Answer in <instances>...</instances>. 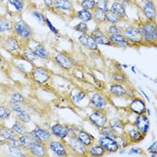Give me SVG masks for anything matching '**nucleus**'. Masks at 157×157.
Returning a JSON list of instances; mask_svg holds the SVG:
<instances>
[{
  "mask_svg": "<svg viewBox=\"0 0 157 157\" xmlns=\"http://www.w3.org/2000/svg\"><path fill=\"white\" fill-rule=\"evenodd\" d=\"M142 40L147 43H153L156 40L157 31L155 24L152 21H148L145 23L140 29Z\"/></svg>",
  "mask_w": 157,
  "mask_h": 157,
  "instance_id": "f257e3e1",
  "label": "nucleus"
},
{
  "mask_svg": "<svg viewBox=\"0 0 157 157\" xmlns=\"http://www.w3.org/2000/svg\"><path fill=\"white\" fill-rule=\"evenodd\" d=\"M14 33L18 37L23 40H30L33 36V30L29 26V24L24 21H18L14 24L13 26Z\"/></svg>",
  "mask_w": 157,
  "mask_h": 157,
  "instance_id": "f03ea898",
  "label": "nucleus"
},
{
  "mask_svg": "<svg viewBox=\"0 0 157 157\" xmlns=\"http://www.w3.org/2000/svg\"><path fill=\"white\" fill-rule=\"evenodd\" d=\"M99 145L102 146L108 153H116L121 148L117 141L113 137L102 136L99 138Z\"/></svg>",
  "mask_w": 157,
  "mask_h": 157,
  "instance_id": "7ed1b4c3",
  "label": "nucleus"
},
{
  "mask_svg": "<svg viewBox=\"0 0 157 157\" xmlns=\"http://www.w3.org/2000/svg\"><path fill=\"white\" fill-rule=\"evenodd\" d=\"M90 122L97 127L98 128H101L107 124V116L103 112V110L101 109H95L90 116H89Z\"/></svg>",
  "mask_w": 157,
  "mask_h": 157,
  "instance_id": "20e7f679",
  "label": "nucleus"
},
{
  "mask_svg": "<svg viewBox=\"0 0 157 157\" xmlns=\"http://www.w3.org/2000/svg\"><path fill=\"white\" fill-rule=\"evenodd\" d=\"M33 78L36 83L43 85L50 79V73L45 67H37L33 71Z\"/></svg>",
  "mask_w": 157,
  "mask_h": 157,
  "instance_id": "39448f33",
  "label": "nucleus"
},
{
  "mask_svg": "<svg viewBox=\"0 0 157 157\" xmlns=\"http://www.w3.org/2000/svg\"><path fill=\"white\" fill-rule=\"evenodd\" d=\"M2 46L6 51L10 53L18 52L21 50V45L18 41V40L13 36L6 37L2 41Z\"/></svg>",
  "mask_w": 157,
  "mask_h": 157,
  "instance_id": "423d86ee",
  "label": "nucleus"
},
{
  "mask_svg": "<svg viewBox=\"0 0 157 157\" xmlns=\"http://www.w3.org/2000/svg\"><path fill=\"white\" fill-rule=\"evenodd\" d=\"M134 126L137 130H139L144 135L148 132V130L150 128V121H149L148 117L145 115V113L137 115L136 121L134 122Z\"/></svg>",
  "mask_w": 157,
  "mask_h": 157,
  "instance_id": "0eeeda50",
  "label": "nucleus"
},
{
  "mask_svg": "<svg viewBox=\"0 0 157 157\" xmlns=\"http://www.w3.org/2000/svg\"><path fill=\"white\" fill-rule=\"evenodd\" d=\"M30 154L33 156L42 157L48 155V149L42 142H33L27 149Z\"/></svg>",
  "mask_w": 157,
  "mask_h": 157,
  "instance_id": "6e6552de",
  "label": "nucleus"
},
{
  "mask_svg": "<svg viewBox=\"0 0 157 157\" xmlns=\"http://www.w3.org/2000/svg\"><path fill=\"white\" fill-rule=\"evenodd\" d=\"M124 36L126 37L129 41L135 42V43H138L143 40L140 30L136 27H133V26H130V27H128L125 29Z\"/></svg>",
  "mask_w": 157,
  "mask_h": 157,
  "instance_id": "1a4fd4ad",
  "label": "nucleus"
},
{
  "mask_svg": "<svg viewBox=\"0 0 157 157\" xmlns=\"http://www.w3.org/2000/svg\"><path fill=\"white\" fill-rule=\"evenodd\" d=\"M70 146L74 152H76L79 155H85L87 153V146L84 145L75 134L70 136Z\"/></svg>",
  "mask_w": 157,
  "mask_h": 157,
  "instance_id": "9d476101",
  "label": "nucleus"
},
{
  "mask_svg": "<svg viewBox=\"0 0 157 157\" xmlns=\"http://www.w3.org/2000/svg\"><path fill=\"white\" fill-rule=\"evenodd\" d=\"M48 147L50 148V150L56 154L57 155L59 156H65L67 155V150L66 145H64L60 141H50L48 143Z\"/></svg>",
  "mask_w": 157,
  "mask_h": 157,
  "instance_id": "9b49d317",
  "label": "nucleus"
},
{
  "mask_svg": "<svg viewBox=\"0 0 157 157\" xmlns=\"http://www.w3.org/2000/svg\"><path fill=\"white\" fill-rule=\"evenodd\" d=\"M143 12L145 13L146 18L149 21H154L155 19V7L152 0H145L143 3Z\"/></svg>",
  "mask_w": 157,
  "mask_h": 157,
  "instance_id": "f8f14e48",
  "label": "nucleus"
},
{
  "mask_svg": "<svg viewBox=\"0 0 157 157\" xmlns=\"http://www.w3.org/2000/svg\"><path fill=\"white\" fill-rule=\"evenodd\" d=\"M129 109L137 115L145 113V110H146L145 102L144 101V100L140 98H135L131 101V103L129 104Z\"/></svg>",
  "mask_w": 157,
  "mask_h": 157,
  "instance_id": "ddd939ff",
  "label": "nucleus"
},
{
  "mask_svg": "<svg viewBox=\"0 0 157 157\" xmlns=\"http://www.w3.org/2000/svg\"><path fill=\"white\" fill-rule=\"evenodd\" d=\"M90 103L96 109L101 110H103L107 106L106 99L101 94H94L90 100Z\"/></svg>",
  "mask_w": 157,
  "mask_h": 157,
  "instance_id": "4468645a",
  "label": "nucleus"
},
{
  "mask_svg": "<svg viewBox=\"0 0 157 157\" xmlns=\"http://www.w3.org/2000/svg\"><path fill=\"white\" fill-rule=\"evenodd\" d=\"M78 40L85 48H89L91 50L98 49V44L95 42V40L91 37V35H88L87 33H83L81 36H79Z\"/></svg>",
  "mask_w": 157,
  "mask_h": 157,
  "instance_id": "2eb2a0df",
  "label": "nucleus"
},
{
  "mask_svg": "<svg viewBox=\"0 0 157 157\" xmlns=\"http://www.w3.org/2000/svg\"><path fill=\"white\" fill-rule=\"evenodd\" d=\"M55 60L61 67L66 68V69H70L74 67V62H73L72 59L63 53L57 54L55 56Z\"/></svg>",
  "mask_w": 157,
  "mask_h": 157,
  "instance_id": "dca6fc26",
  "label": "nucleus"
},
{
  "mask_svg": "<svg viewBox=\"0 0 157 157\" xmlns=\"http://www.w3.org/2000/svg\"><path fill=\"white\" fill-rule=\"evenodd\" d=\"M51 133L55 136L60 138V139H65L67 136H68L69 132H68V128L66 126H63L61 124H55L51 127Z\"/></svg>",
  "mask_w": 157,
  "mask_h": 157,
  "instance_id": "f3484780",
  "label": "nucleus"
},
{
  "mask_svg": "<svg viewBox=\"0 0 157 157\" xmlns=\"http://www.w3.org/2000/svg\"><path fill=\"white\" fill-rule=\"evenodd\" d=\"M91 37L95 40L97 44L101 45H110L109 38L106 36L101 30L96 29L91 33Z\"/></svg>",
  "mask_w": 157,
  "mask_h": 157,
  "instance_id": "a211bd4d",
  "label": "nucleus"
},
{
  "mask_svg": "<svg viewBox=\"0 0 157 157\" xmlns=\"http://www.w3.org/2000/svg\"><path fill=\"white\" fill-rule=\"evenodd\" d=\"M127 136L129 140V143H138L145 138V135L137 130L136 128L129 129L127 133Z\"/></svg>",
  "mask_w": 157,
  "mask_h": 157,
  "instance_id": "6ab92c4d",
  "label": "nucleus"
},
{
  "mask_svg": "<svg viewBox=\"0 0 157 157\" xmlns=\"http://www.w3.org/2000/svg\"><path fill=\"white\" fill-rule=\"evenodd\" d=\"M109 40L110 42L115 43L119 46H122V47H126L129 45V40L121 34H109Z\"/></svg>",
  "mask_w": 157,
  "mask_h": 157,
  "instance_id": "aec40b11",
  "label": "nucleus"
},
{
  "mask_svg": "<svg viewBox=\"0 0 157 157\" xmlns=\"http://www.w3.org/2000/svg\"><path fill=\"white\" fill-rule=\"evenodd\" d=\"M77 138L86 146H90L91 145H93L94 141V137L90 135L89 133L85 132L84 130H80L78 131V133L76 135Z\"/></svg>",
  "mask_w": 157,
  "mask_h": 157,
  "instance_id": "412c9836",
  "label": "nucleus"
},
{
  "mask_svg": "<svg viewBox=\"0 0 157 157\" xmlns=\"http://www.w3.org/2000/svg\"><path fill=\"white\" fill-rule=\"evenodd\" d=\"M34 133L36 134L37 136L40 138V140L43 143L45 142H48L50 140V137H51V134L50 132L45 129V128H40V127H36L33 130Z\"/></svg>",
  "mask_w": 157,
  "mask_h": 157,
  "instance_id": "4be33fe9",
  "label": "nucleus"
},
{
  "mask_svg": "<svg viewBox=\"0 0 157 157\" xmlns=\"http://www.w3.org/2000/svg\"><path fill=\"white\" fill-rule=\"evenodd\" d=\"M109 92L113 96L115 97H122L127 94V91H126L125 87L121 84H113L110 85Z\"/></svg>",
  "mask_w": 157,
  "mask_h": 157,
  "instance_id": "5701e85b",
  "label": "nucleus"
},
{
  "mask_svg": "<svg viewBox=\"0 0 157 157\" xmlns=\"http://www.w3.org/2000/svg\"><path fill=\"white\" fill-rule=\"evenodd\" d=\"M109 11L114 13L115 14H117L119 17L123 18L126 17V9H125V6L123 4H121L120 2H114L111 6Z\"/></svg>",
  "mask_w": 157,
  "mask_h": 157,
  "instance_id": "b1692460",
  "label": "nucleus"
},
{
  "mask_svg": "<svg viewBox=\"0 0 157 157\" xmlns=\"http://www.w3.org/2000/svg\"><path fill=\"white\" fill-rule=\"evenodd\" d=\"M54 7L58 10L69 11L72 10V3L69 0H54L53 2Z\"/></svg>",
  "mask_w": 157,
  "mask_h": 157,
  "instance_id": "393cba45",
  "label": "nucleus"
},
{
  "mask_svg": "<svg viewBox=\"0 0 157 157\" xmlns=\"http://www.w3.org/2000/svg\"><path fill=\"white\" fill-rule=\"evenodd\" d=\"M87 152L89 153L90 155L92 156H102L105 155L106 151L105 149L101 146V145H91L89 146V149H87Z\"/></svg>",
  "mask_w": 157,
  "mask_h": 157,
  "instance_id": "a878e982",
  "label": "nucleus"
},
{
  "mask_svg": "<svg viewBox=\"0 0 157 157\" xmlns=\"http://www.w3.org/2000/svg\"><path fill=\"white\" fill-rule=\"evenodd\" d=\"M33 50L34 54L36 55L37 58H40L41 59H49L48 52L47 51V49L45 48V47L43 45H41V44L37 45Z\"/></svg>",
  "mask_w": 157,
  "mask_h": 157,
  "instance_id": "bb28decb",
  "label": "nucleus"
},
{
  "mask_svg": "<svg viewBox=\"0 0 157 157\" xmlns=\"http://www.w3.org/2000/svg\"><path fill=\"white\" fill-rule=\"evenodd\" d=\"M109 126L113 128L117 133H122L125 128L124 123L119 119H111L109 122Z\"/></svg>",
  "mask_w": 157,
  "mask_h": 157,
  "instance_id": "cd10ccee",
  "label": "nucleus"
},
{
  "mask_svg": "<svg viewBox=\"0 0 157 157\" xmlns=\"http://www.w3.org/2000/svg\"><path fill=\"white\" fill-rule=\"evenodd\" d=\"M0 136H2L6 140L9 141V140L16 138V133L13 130L12 128H4L0 129Z\"/></svg>",
  "mask_w": 157,
  "mask_h": 157,
  "instance_id": "c85d7f7f",
  "label": "nucleus"
},
{
  "mask_svg": "<svg viewBox=\"0 0 157 157\" xmlns=\"http://www.w3.org/2000/svg\"><path fill=\"white\" fill-rule=\"evenodd\" d=\"M13 29V24L6 17H0V33L11 31Z\"/></svg>",
  "mask_w": 157,
  "mask_h": 157,
  "instance_id": "c756f323",
  "label": "nucleus"
},
{
  "mask_svg": "<svg viewBox=\"0 0 157 157\" xmlns=\"http://www.w3.org/2000/svg\"><path fill=\"white\" fill-rule=\"evenodd\" d=\"M77 17L82 20L83 22H90L93 19V13L90 12L89 10L83 9L77 12Z\"/></svg>",
  "mask_w": 157,
  "mask_h": 157,
  "instance_id": "7c9ffc66",
  "label": "nucleus"
},
{
  "mask_svg": "<svg viewBox=\"0 0 157 157\" xmlns=\"http://www.w3.org/2000/svg\"><path fill=\"white\" fill-rule=\"evenodd\" d=\"M121 18L119 17L117 14H115L114 13L108 10L107 12H105V21L109 22L112 24H117L121 22Z\"/></svg>",
  "mask_w": 157,
  "mask_h": 157,
  "instance_id": "2f4dec72",
  "label": "nucleus"
},
{
  "mask_svg": "<svg viewBox=\"0 0 157 157\" xmlns=\"http://www.w3.org/2000/svg\"><path fill=\"white\" fill-rule=\"evenodd\" d=\"M12 129L16 133V135L22 136V135H24V134L26 133V128H25V127H24V123L19 121H16L13 123V125L12 127Z\"/></svg>",
  "mask_w": 157,
  "mask_h": 157,
  "instance_id": "473e14b6",
  "label": "nucleus"
},
{
  "mask_svg": "<svg viewBox=\"0 0 157 157\" xmlns=\"http://www.w3.org/2000/svg\"><path fill=\"white\" fill-rule=\"evenodd\" d=\"M114 139L117 141V143L119 144L120 147L125 148V147H127L128 145L130 144L129 143V140H128V138L127 136V135H124V134H122V135H118L117 134V136L114 137Z\"/></svg>",
  "mask_w": 157,
  "mask_h": 157,
  "instance_id": "72a5a7b5",
  "label": "nucleus"
},
{
  "mask_svg": "<svg viewBox=\"0 0 157 157\" xmlns=\"http://www.w3.org/2000/svg\"><path fill=\"white\" fill-rule=\"evenodd\" d=\"M111 78L113 81L117 82L118 84H124L128 81V77L125 74L120 72H116L114 74H112L111 75Z\"/></svg>",
  "mask_w": 157,
  "mask_h": 157,
  "instance_id": "f704fd0d",
  "label": "nucleus"
},
{
  "mask_svg": "<svg viewBox=\"0 0 157 157\" xmlns=\"http://www.w3.org/2000/svg\"><path fill=\"white\" fill-rule=\"evenodd\" d=\"M101 134L102 136H109V137H113L114 138L118 133L113 128H111L109 126V127L104 126V127L101 128Z\"/></svg>",
  "mask_w": 157,
  "mask_h": 157,
  "instance_id": "c9c22d12",
  "label": "nucleus"
},
{
  "mask_svg": "<svg viewBox=\"0 0 157 157\" xmlns=\"http://www.w3.org/2000/svg\"><path fill=\"white\" fill-rule=\"evenodd\" d=\"M8 153H9V155H12V156L21 157L25 156V155H26L25 154L23 153V151H22L19 147H17V146H13V145H10V146H9V148H8Z\"/></svg>",
  "mask_w": 157,
  "mask_h": 157,
  "instance_id": "e433bc0d",
  "label": "nucleus"
},
{
  "mask_svg": "<svg viewBox=\"0 0 157 157\" xmlns=\"http://www.w3.org/2000/svg\"><path fill=\"white\" fill-rule=\"evenodd\" d=\"M96 8L103 12H107L109 10V2L108 0H97L95 1Z\"/></svg>",
  "mask_w": 157,
  "mask_h": 157,
  "instance_id": "4c0bfd02",
  "label": "nucleus"
},
{
  "mask_svg": "<svg viewBox=\"0 0 157 157\" xmlns=\"http://www.w3.org/2000/svg\"><path fill=\"white\" fill-rule=\"evenodd\" d=\"M16 118H17L18 121L23 122V123H28V122L31 121V116L25 110L21 111V112H17L16 113Z\"/></svg>",
  "mask_w": 157,
  "mask_h": 157,
  "instance_id": "58836bf2",
  "label": "nucleus"
},
{
  "mask_svg": "<svg viewBox=\"0 0 157 157\" xmlns=\"http://www.w3.org/2000/svg\"><path fill=\"white\" fill-rule=\"evenodd\" d=\"M24 58L27 59L28 61H31V62H34L37 59L36 55L34 54L33 50L31 49V48H24Z\"/></svg>",
  "mask_w": 157,
  "mask_h": 157,
  "instance_id": "ea45409f",
  "label": "nucleus"
},
{
  "mask_svg": "<svg viewBox=\"0 0 157 157\" xmlns=\"http://www.w3.org/2000/svg\"><path fill=\"white\" fill-rule=\"evenodd\" d=\"M93 17L98 21V22H103L105 21V12L99 10L98 8H94V13H93Z\"/></svg>",
  "mask_w": 157,
  "mask_h": 157,
  "instance_id": "a19ab883",
  "label": "nucleus"
},
{
  "mask_svg": "<svg viewBox=\"0 0 157 157\" xmlns=\"http://www.w3.org/2000/svg\"><path fill=\"white\" fill-rule=\"evenodd\" d=\"M11 116V109L6 106L0 105V119L6 120Z\"/></svg>",
  "mask_w": 157,
  "mask_h": 157,
  "instance_id": "79ce46f5",
  "label": "nucleus"
},
{
  "mask_svg": "<svg viewBox=\"0 0 157 157\" xmlns=\"http://www.w3.org/2000/svg\"><path fill=\"white\" fill-rule=\"evenodd\" d=\"M83 9L91 10L95 8V0H83L81 4Z\"/></svg>",
  "mask_w": 157,
  "mask_h": 157,
  "instance_id": "37998d69",
  "label": "nucleus"
},
{
  "mask_svg": "<svg viewBox=\"0 0 157 157\" xmlns=\"http://www.w3.org/2000/svg\"><path fill=\"white\" fill-rule=\"evenodd\" d=\"M8 3L11 4L17 11H22L24 7V0H8Z\"/></svg>",
  "mask_w": 157,
  "mask_h": 157,
  "instance_id": "c03bdc74",
  "label": "nucleus"
},
{
  "mask_svg": "<svg viewBox=\"0 0 157 157\" xmlns=\"http://www.w3.org/2000/svg\"><path fill=\"white\" fill-rule=\"evenodd\" d=\"M33 16L36 19L40 24H46V17L42 13L39 12V11H33Z\"/></svg>",
  "mask_w": 157,
  "mask_h": 157,
  "instance_id": "a18cd8bd",
  "label": "nucleus"
},
{
  "mask_svg": "<svg viewBox=\"0 0 157 157\" xmlns=\"http://www.w3.org/2000/svg\"><path fill=\"white\" fill-rule=\"evenodd\" d=\"M74 29H75L76 32H79V33H86L88 32V26H87V24H85V23H84V22L76 24V25L74 27Z\"/></svg>",
  "mask_w": 157,
  "mask_h": 157,
  "instance_id": "49530a36",
  "label": "nucleus"
},
{
  "mask_svg": "<svg viewBox=\"0 0 157 157\" xmlns=\"http://www.w3.org/2000/svg\"><path fill=\"white\" fill-rule=\"evenodd\" d=\"M10 108L13 110L14 112H21V111H24L25 109H24V107L21 105V103L19 102H14V101H11L10 102Z\"/></svg>",
  "mask_w": 157,
  "mask_h": 157,
  "instance_id": "de8ad7c7",
  "label": "nucleus"
},
{
  "mask_svg": "<svg viewBox=\"0 0 157 157\" xmlns=\"http://www.w3.org/2000/svg\"><path fill=\"white\" fill-rule=\"evenodd\" d=\"M11 101H14V102H24V97L19 94V93H13L11 96Z\"/></svg>",
  "mask_w": 157,
  "mask_h": 157,
  "instance_id": "09e8293b",
  "label": "nucleus"
},
{
  "mask_svg": "<svg viewBox=\"0 0 157 157\" xmlns=\"http://www.w3.org/2000/svg\"><path fill=\"white\" fill-rule=\"evenodd\" d=\"M108 33H109V34H121L122 33L121 29L116 24H112L109 26L108 29Z\"/></svg>",
  "mask_w": 157,
  "mask_h": 157,
  "instance_id": "8fccbe9b",
  "label": "nucleus"
},
{
  "mask_svg": "<svg viewBox=\"0 0 157 157\" xmlns=\"http://www.w3.org/2000/svg\"><path fill=\"white\" fill-rule=\"evenodd\" d=\"M85 96H86V94H85L84 92H79V93L75 94L73 96V101H74L75 102H78V101H82Z\"/></svg>",
  "mask_w": 157,
  "mask_h": 157,
  "instance_id": "3c124183",
  "label": "nucleus"
},
{
  "mask_svg": "<svg viewBox=\"0 0 157 157\" xmlns=\"http://www.w3.org/2000/svg\"><path fill=\"white\" fill-rule=\"evenodd\" d=\"M46 24L48 25V27L49 28V30L53 33H55V34H58L59 33V31L52 25V24L50 23V21L48 20V18H46Z\"/></svg>",
  "mask_w": 157,
  "mask_h": 157,
  "instance_id": "603ef678",
  "label": "nucleus"
},
{
  "mask_svg": "<svg viewBox=\"0 0 157 157\" xmlns=\"http://www.w3.org/2000/svg\"><path fill=\"white\" fill-rule=\"evenodd\" d=\"M129 155H133V154H136V155H141V154H143V150L141 149V148H136V147H135V148H132V149H130L129 150V153H128Z\"/></svg>",
  "mask_w": 157,
  "mask_h": 157,
  "instance_id": "864d4df0",
  "label": "nucleus"
},
{
  "mask_svg": "<svg viewBox=\"0 0 157 157\" xmlns=\"http://www.w3.org/2000/svg\"><path fill=\"white\" fill-rule=\"evenodd\" d=\"M9 144H10V145H13V146H17V147L21 146L20 140L18 138H14V139H12V140H9Z\"/></svg>",
  "mask_w": 157,
  "mask_h": 157,
  "instance_id": "5fc2aeb1",
  "label": "nucleus"
},
{
  "mask_svg": "<svg viewBox=\"0 0 157 157\" xmlns=\"http://www.w3.org/2000/svg\"><path fill=\"white\" fill-rule=\"evenodd\" d=\"M148 152H150V153H157V143L156 142H154L153 143V145H151L149 148H148V150H147Z\"/></svg>",
  "mask_w": 157,
  "mask_h": 157,
  "instance_id": "6e6d98bb",
  "label": "nucleus"
},
{
  "mask_svg": "<svg viewBox=\"0 0 157 157\" xmlns=\"http://www.w3.org/2000/svg\"><path fill=\"white\" fill-rule=\"evenodd\" d=\"M43 2L45 3V5H46L48 7H50V6L53 5V0H43Z\"/></svg>",
  "mask_w": 157,
  "mask_h": 157,
  "instance_id": "4d7b16f0",
  "label": "nucleus"
},
{
  "mask_svg": "<svg viewBox=\"0 0 157 157\" xmlns=\"http://www.w3.org/2000/svg\"><path fill=\"white\" fill-rule=\"evenodd\" d=\"M141 92H142V93H143V94H144V95H145V98H146V99H147V100H149V99H148V97H147V95H146V94H145V92H144V91H143V90H141Z\"/></svg>",
  "mask_w": 157,
  "mask_h": 157,
  "instance_id": "13d9d810",
  "label": "nucleus"
},
{
  "mask_svg": "<svg viewBox=\"0 0 157 157\" xmlns=\"http://www.w3.org/2000/svg\"><path fill=\"white\" fill-rule=\"evenodd\" d=\"M2 62H3V60H2V59H1V57H0V66L2 65Z\"/></svg>",
  "mask_w": 157,
  "mask_h": 157,
  "instance_id": "bf43d9fd",
  "label": "nucleus"
},
{
  "mask_svg": "<svg viewBox=\"0 0 157 157\" xmlns=\"http://www.w3.org/2000/svg\"><path fill=\"white\" fill-rule=\"evenodd\" d=\"M0 42H1V37H0Z\"/></svg>",
  "mask_w": 157,
  "mask_h": 157,
  "instance_id": "052dcab7",
  "label": "nucleus"
},
{
  "mask_svg": "<svg viewBox=\"0 0 157 157\" xmlns=\"http://www.w3.org/2000/svg\"><path fill=\"white\" fill-rule=\"evenodd\" d=\"M81 1H83V0H81Z\"/></svg>",
  "mask_w": 157,
  "mask_h": 157,
  "instance_id": "680f3d73",
  "label": "nucleus"
}]
</instances>
